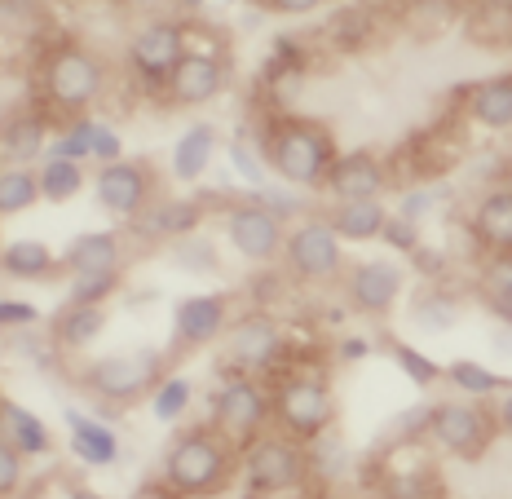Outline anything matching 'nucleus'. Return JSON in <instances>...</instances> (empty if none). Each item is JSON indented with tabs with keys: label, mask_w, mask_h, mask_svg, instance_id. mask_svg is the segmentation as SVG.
Wrapping results in <instances>:
<instances>
[{
	"label": "nucleus",
	"mask_w": 512,
	"mask_h": 499,
	"mask_svg": "<svg viewBox=\"0 0 512 499\" xmlns=\"http://www.w3.org/2000/svg\"><path fill=\"white\" fill-rule=\"evenodd\" d=\"M261 142V155L270 164V173L279 177L283 186H296V190H323L327 182V168L332 159L340 155L336 137L327 124L309 120V115H270L256 133Z\"/></svg>",
	"instance_id": "nucleus-1"
},
{
	"label": "nucleus",
	"mask_w": 512,
	"mask_h": 499,
	"mask_svg": "<svg viewBox=\"0 0 512 499\" xmlns=\"http://www.w3.org/2000/svg\"><path fill=\"white\" fill-rule=\"evenodd\" d=\"M239 477V447L212 424L181 429L159 460V482L181 499H212Z\"/></svg>",
	"instance_id": "nucleus-2"
},
{
	"label": "nucleus",
	"mask_w": 512,
	"mask_h": 499,
	"mask_svg": "<svg viewBox=\"0 0 512 499\" xmlns=\"http://www.w3.org/2000/svg\"><path fill=\"white\" fill-rule=\"evenodd\" d=\"M106 93V62L89 45L76 40H58L45 49L36 71V106H45L49 115L76 120V115H93V106Z\"/></svg>",
	"instance_id": "nucleus-3"
},
{
	"label": "nucleus",
	"mask_w": 512,
	"mask_h": 499,
	"mask_svg": "<svg viewBox=\"0 0 512 499\" xmlns=\"http://www.w3.org/2000/svg\"><path fill=\"white\" fill-rule=\"evenodd\" d=\"M168 376V354L164 349H115V354H102L93 363H84L80 385L98 398V416L115 420L124 407L133 402H146L151 389Z\"/></svg>",
	"instance_id": "nucleus-4"
},
{
	"label": "nucleus",
	"mask_w": 512,
	"mask_h": 499,
	"mask_svg": "<svg viewBox=\"0 0 512 499\" xmlns=\"http://www.w3.org/2000/svg\"><path fill=\"white\" fill-rule=\"evenodd\" d=\"M239 482L243 499H274L309 491V451L292 433L265 429L256 442L239 447Z\"/></svg>",
	"instance_id": "nucleus-5"
},
{
	"label": "nucleus",
	"mask_w": 512,
	"mask_h": 499,
	"mask_svg": "<svg viewBox=\"0 0 512 499\" xmlns=\"http://www.w3.org/2000/svg\"><path fill=\"white\" fill-rule=\"evenodd\" d=\"M270 402H274V424L292 438H318L336 424V394L332 380L318 367H287L270 380Z\"/></svg>",
	"instance_id": "nucleus-6"
},
{
	"label": "nucleus",
	"mask_w": 512,
	"mask_h": 499,
	"mask_svg": "<svg viewBox=\"0 0 512 499\" xmlns=\"http://www.w3.org/2000/svg\"><path fill=\"white\" fill-rule=\"evenodd\" d=\"M221 345H226V363H217V371H243V376L274 380L287 367H301L292 336L279 327V318L265 310L234 318L230 332L221 336Z\"/></svg>",
	"instance_id": "nucleus-7"
},
{
	"label": "nucleus",
	"mask_w": 512,
	"mask_h": 499,
	"mask_svg": "<svg viewBox=\"0 0 512 499\" xmlns=\"http://www.w3.org/2000/svg\"><path fill=\"white\" fill-rule=\"evenodd\" d=\"M208 424L226 433L234 447H248L274 424L270 380L243 376V371H217V389L208 398Z\"/></svg>",
	"instance_id": "nucleus-8"
},
{
	"label": "nucleus",
	"mask_w": 512,
	"mask_h": 499,
	"mask_svg": "<svg viewBox=\"0 0 512 499\" xmlns=\"http://www.w3.org/2000/svg\"><path fill=\"white\" fill-rule=\"evenodd\" d=\"M181 58H186V23L181 18L155 14L128 36V76L146 98H168V80H173Z\"/></svg>",
	"instance_id": "nucleus-9"
},
{
	"label": "nucleus",
	"mask_w": 512,
	"mask_h": 499,
	"mask_svg": "<svg viewBox=\"0 0 512 499\" xmlns=\"http://www.w3.org/2000/svg\"><path fill=\"white\" fill-rule=\"evenodd\" d=\"M424 438L442 455H451V460H482L490 451V442L499 438L495 407L477 402V398L429 402V433H424Z\"/></svg>",
	"instance_id": "nucleus-10"
},
{
	"label": "nucleus",
	"mask_w": 512,
	"mask_h": 499,
	"mask_svg": "<svg viewBox=\"0 0 512 499\" xmlns=\"http://www.w3.org/2000/svg\"><path fill=\"white\" fill-rule=\"evenodd\" d=\"M279 265H283L287 279L314 283V288L336 283L340 274L349 270V265H345V243L336 239V230L327 226L323 212H309V217H301V221H292V226H287Z\"/></svg>",
	"instance_id": "nucleus-11"
},
{
	"label": "nucleus",
	"mask_w": 512,
	"mask_h": 499,
	"mask_svg": "<svg viewBox=\"0 0 512 499\" xmlns=\"http://www.w3.org/2000/svg\"><path fill=\"white\" fill-rule=\"evenodd\" d=\"M221 235L243 261L252 265H274L283 257V239H287V221H279L265 204H256L252 195L230 199L221 208Z\"/></svg>",
	"instance_id": "nucleus-12"
},
{
	"label": "nucleus",
	"mask_w": 512,
	"mask_h": 499,
	"mask_svg": "<svg viewBox=\"0 0 512 499\" xmlns=\"http://www.w3.org/2000/svg\"><path fill=\"white\" fill-rule=\"evenodd\" d=\"M411 288V270L407 261H393V257H367L354 261L345 270V301L354 314L367 318H384L398 310V301Z\"/></svg>",
	"instance_id": "nucleus-13"
},
{
	"label": "nucleus",
	"mask_w": 512,
	"mask_h": 499,
	"mask_svg": "<svg viewBox=\"0 0 512 499\" xmlns=\"http://www.w3.org/2000/svg\"><path fill=\"white\" fill-rule=\"evenodd\" d=\"M89 186H93V195H98V204L120 221H133L137 212L159 195L155 168L142 164V159H115V164H102Z\"/></svg>",
	"instance_id": "nucleus-14"
},
{
	"label": "nucleus",
	"mask_w": 512,
	"mask_h": 499,
	"mask_svg": "<svg viewBox=\"0 0 512 499\" xmlns=\"http://www.w3.org/2000/svg\"><path fill=\"white\" fill-rule=\"evenodd\" d=\"M234 310L226 292H190L173 305V341L181 349H208L230 332Z\"/></svg>",
	"instance_id": "nucleus-15"
},
{
	"label": "nucleus",
	"mask_w": 512,
	"mask_h": 499,
	"mask_svg": "<svg viewBox=\"0 0 512 499\" xmlns=\"http://www.w3.org/2000/svg\"><path fill=\"white\" fill-rule=\"evenodd\" d=\"M230 84V62L217 49L186 45V58L177 62L173 80H168V102L173 106H208L226 93Z\"/></svg>",
	"instance_id": "nucleus-16"
},
{
	"label": "nucleus",
	"mask_w": 512,
	"mask_h": 499,
	"mask_svg": "<svg viewBox=\"0 0 512 499\" xmlns=\"http://www.w3.org/2000/svg\"><path fill=\"white\" fill-rule=\"evenodd\" d=\"M204 204L199 199H168V195H155L151 204L137 212L133 221H124V230L142 243H159V239H186V235H199L204 226Z\"/></svg>",
	"instance_id": "nucleus-17"
},
{
	"label": "nucleus",
	"mask_w": 512,
	"mask_h": 499,
	"mask_svg": "<svg viewBox=\"0 0 512 499\" xmlns=\"http://www.w3.org/2000/svg\"><path fill=\"white\" fill-rule=\"evenodd\" d=\"M393 186L389 168H384L380 155L371 151H340L327 168L323 195L332 199H384V190Z\"/></svg>",
	"instance_id": "nucleus-18"
},
{
	"label": "nucleus",
	"mask_w": 512,
	"mask_h": 499,
	"mask_svg": "<svg viewBox=\"0 0 512 499\" xmlns=\"http://www.w3.org/2000/svg\"><path fill=\"white\" fill-rule=\"evenodd\" d=\"M49 129H53V115L45 106H18L0 120V164H40L49 146Z\"/></svg>",
	"instance_id": "nucleus-19"
},
{
	"label": "nucleus",
	"mask_w": 512,
	"mask_h": 499,
	"mask_svg": "<svg viewBox=\"0 0 512 499\" xmlns=\"http://www.w3.org/2000/svg\"><path fill=\"white\" fill-rule=\"evenodd\" d=\"M62 416H67V433H71V455H76L84 469H111V464H120L124 442L111 420L89 416L80 407H67Z\"/></svg>",
	"instance_id": "nucleus-20"
},
{
	"label": "nucleus",
	"mask_w": 512,
	"mask_h": 499,
	"mask_svg": "<svg viewBox=\"0 0 512 499\" xmlns=\"http://www.w3.org/2000/svg\"><path fill=\"white\" fill-rule=\"evenodd\" d=\"M468 235L477 239L482 257H490V252H512V190L504 182L477 195L473 212H468Z\"/></svg>",
	"instance_id": "nucleus-21"
},
{
	"label": "nucleus",
	"mask_w": 512,
	"mask_h": 499,
	"mask_svg": "<svg viewBox=\"0 0 512 499\" xmlns=\"http://www.w3.org/2000/svg\"><path fill=\"white\" fill-rule=\"evenodd\" d=\"M460 115L486 133H512V76H486L460 89Z\"/></svg>",
	"instance_id": "nucleus-22"
},
{
	"label": "nucleus",
	"mask_w": 512,
	"mask_h": 499,
	"mask_svg": "<svg viewBox=\"0 0 512 499\" xmlns=\"http://www.w3.org/2000/svg\"><path fill=\"white\" fill-rule=\"evenodd\" d=\"M389 212L393 208L384 199H332L323 208V217L336 230L340 243H380Z\"/></svg>",
	"instance_id": "nucleus-23"
},
{
	"label": "nucleus",
	"mask_w": 512,
	"mask_h": 499,
	"mask_svg": "<svg viewBox=\"0 0 512 499\" xmlns=\"http://www.w3.org/2000/svg\"><path fill=\"white\" fill-rule=\"evenodd\" d=\"M71 274H120L124 270V235L120 230H84L62 252Z\"/></svg>",
	"instance_id": "nucleus-24"
},
{
	"label": "nucleus",
	"mask_w": 512,
	"mask_h": 499,
	"mask_svg": "<svg viewBox=\"0 0 512 499\" xmlns=\"http://www.w3.org/2000/svg\"><path fill=\"white\" fill-rule=\"evenodd\" d=\"M106 332V305H76L67 301L58 314L49 318V336L62 354H84L93 341Z\"/></svg>",
	"instance_id": "nucleus-25"
},
{
	"label": "nucleus",
	"mask_w": 512,
	"mask_h": 499,
	"mask_svg": "<svg viewBox=\"0 0 512 499\" xmlns=\"http://www.w3.org/2000/svg\"><path fill=\"white\" fill-rule=\"evenodd\" d=\"M217 146H221L217 124H208V120L186 124V133H181L173 146V177L181 186L204 182V173L212 168V159H217Z\"/></svg>",
	"instance_id": "nucleus-26"
},
{
	"label": "nucleus",
	"mask_w": 512,
	"mask_h": 499,
	"mask_svg": "<svg viewBox=\"0 0 512 499\" xmlns=\"http://www.w3.org/2000/svg\"><path fill=\"white\" fill-rule=\"evenodd\" d=\"M0 438L14 451H23L27 460H40V455L53 451L49 424L40 420L36 411H27L23 402H9V398H0Z\"/></svg>",
	"instance_id": "nucleus-27"
},
{
	"label": "nucleus",
	"mask_w": 512,
	"mask_h": 499,
	"mask_svg": "<svg viewBox=\"0 0 512 499\" xmlns=\"http://www.w3.org/2000/svg\"><path fill=\"white\" fill-rule=\"evenodd\" d=\"M380 31V18H376V5H340L323 27V40L327 49L336 53H362L376 40Z\"/></svg>",
	"instance_id": "nucleus-28"
},
{
	"label": "nucleus",
	"mask_w": 512,
	"mask_h": 499,
	"mask_svg": "<svg viewBox=\"0 0 512 499\" xmlns=\"http://www.w3.org/2000/svg\"><path fill=\"white\" fill-rule=\"evenodd\" d=\"M460 292H451L446 283H424L420 292L411 296V323L420 327V332H451L455 323H460Z\"/></svg>",
	"instance_id": "nucleus-29"
},
{
	"label": "nucleus",
	"mask_w": 512,
	"mask_h": 499,
	"mask_svg": "<svg viewBox=\"0 0 512 499\" xmlns=\"http://www.w3.org/2000/svg\"><path fill=\"white\" fill-rule=\"evenodd\" d=\"M305 451H309V482H318V486H332L340 482V477H349L354 473V455H349V447H345V438L336 433V424L327 433H318V438H309L305 442Z\"/></svg>",
	"instance_id": "nucleus-30"
},
{
	"label": "nucleus",
	"mask_w": 512,
	"mask_h": 499,
	"mask_svg": "<svg viewBox=\"0 0 512 499\" xmlns=\"http://www.w3.org/2000/svg\"><path fill=\"white\" fill-rule=\"evenodd\" d=\"M477 301L495 323H512V252H490L477 270Z\"/></svg>",
	"instance_id": "nucleus-31"
},
{
	"label": "nucleus",
	"mask_w": 512,
	"mask_h": 499,
	"mask_svg": "<svg viewBox=\"0 0 512 499\" xmlns=\"http://www.w3.org/2000/svg\"><path fill=\"white\" fill-rule=\"evenodd\" d=\"M442 380H446V385H451L460 398H477V402L499 398V394H504V389L512 385L504 371L477 363V358H455L451 367H442Z\"/></svg>",
	"instance_id": "nucleus-32"
},
{
	"label": "nucleus",
	"mask_w": 512,
	"mask_h": 499,
	"mask_svg": "<svg viewBox=\"0 0 512 499\" xmlns=\"http://www.w3.org/2000/svg\"><path fill=\"white\" fill-rule=\"evenodd\" d=\"M190 407H195V380L181 376V371H168V376L151 389V398H146V411H151V420L164 424V429H173V424L186 420Z\"/></svg>",
	"instance_id": "nucleus-33"
},
{
	"label": "nucleus",
	"mask_w": 512,
	"mask_h": 499,
	"mask_svg": "<svg viewBox=\"0 0 512 499\" xmlns=\"http://www.w3.org/2000/svg\"><path fill=\"white\" fill-rule=\"evenodd\" d=\"M58 265L62 261L53 257V248L45 239H9L5 248H0V270H5L9 279H49Z\"/></svg>",
	"instance_id": "nucleus-34"
},
{
	"label": "nucleus",
	"mask_w": 512,
	"mask_h": 499,
	"mask_svg": "<svg viewBox=\"0 0 512 499\" xmlns=\"http://www.w3.org/2000/svg\"><path fill=\"white\" fill-rule=\"evenodd\" d=\"M36 177H40V199L45 204H67V199H76L93 182L89 164H76V159H40Z\"/></svg>",
	"instance_id": "nucleus-35"
},
{
	"label": "nucleus",
	"mask_w": 512,
	"mask_h": 499,
	"mask_svg": "<svg viewBox=\"0 0 512 499\" xmlns=\"http://www.w3.org/2000/svg\"><path fill=\"white\" fill-rule=\"evenodd\" d=\"M40 204V177L36 168L0 164V217H18Z\"/></svg>",
	"instance_id": "nucleus-36"
},
{
	"label": "nucleus",
	"mask_w": 512,
	"mask_h": 499,
	"mask_svg": "<svg viewBox=\"0 0 512 499\" xmlns=\"http://www.w3.org/2000/svg\"><path fill=\"white\" fill-rule=\"evenodd\" d=\"M384 354L393 358V367H398L415 389L442 385V363H437V358H429L424 349H415L411 341H398V336H389V341H384Z\"/></svg>",
	"instance_id": "nucleus-37"
},
{
	"label": "nucleus",
	"mask_w": 512,
	"mask_h": 499,
	"mask_svg": "<svg viewBox=\"0 0 512 499\" xmlns=\"http://www.w3.org/2000/svg\"><path fill=\"white\" fill-rule=\"evenodd\" d=\"M248 195L256 199V204H265L274 212L279 221H301V217H309V199H305V190H296V186H283V182H265V186H256V190H248Z\"/></svg>",
	"instance_id": "nucleus-38"
},
{
	"label": "nucleus",
	"mask_w": 512,
	"mask_h": 499,
	"mask_svg": "<svg viewBox=\"0 0 512 499\" xmlns=\"http://www.w3.org/2000/svg\"><path fill=\"white\" fill-rule=\"evenodd\" d=\"M442 204H451V190L437 186V182H420V186L402 190L398 204H393V212H398V217H407V221H415V226H424V221H429Z\"/></svg>",
	"instance_id": "nucleus-39"
},
{
	"label": "nucleus",
	"mask_w": 512,
	"mask_h": 499,
	"mask_svg": "<svg viewBox=\"0 0 512 499\" xmlns=\"http://www.w3.org/2000/svg\"><path fill=\"white\" fill-rule=\"evenodd\" d=\"M226 151H230L234 173H239V177H243V182H248L252 190L270 182V164H265V155H261V142H252V137H234V142L226 146Z\"/></svg>",
	"instance_id": "nucleus-40"
},
{
	"label": "nucleus",
	"mask_w": 512,
	"mask_h": 499,
	"mask_svg": "<svg viewBox=\"0 0 512 499\" xmlns=\"http://www.w3.org/2000/svg\"><path fill=\"white\" fill-rule=\"evenodd\" d=\"M115 292H120V274H71L67 301H76V305H106Z\"/></svg>",
	"instance_id": "nucleus-41"
},
{
	"label": "nucleus",
	"mask_w": 512,
	"mask_h": 499,
	"mask_svg": "<svg viewBox=\"0 0 512 499\" xmlns=\"http://www.w3.org/2000/svg\"><path fill=\"white\" fill-rule=\"evenodd\" d=\"M173 261L186 274H212L217 270V248H212L204 235H186V239L173 243Z\"/></svg>",
	"instance_id": "nucleus-42"
},
{
	"label": "nucleus",
	"mask_w": 512,
	"mask_h": 499,
	"mask_svg": "<svg viewBox=\"0 0 512 499\" xmlns=\"http://www.w3.org/2000/svg\"><path fill=\"white\" fill-rule=\"evenodd\" d=\"M380 243H389V252H398V257L407 261L411 252L424 243V226H415V221L398 217V212H389V221H384V235H380Z\"/></svg>",
	"instance_id": "nucleus-43"
},
{
	"label": "nucleus",
	"mask_w": 512,
	"mask_h": 499,
	"mask_svg": "<svg viewBox=\"0 0 512 499\" xmlns=\"http://www.w3.org/2000/svg\"><path fill=\"white\" fill-rule=\"evenodd\" d=\"M23 482H27V455L0 438V499H14L23 491Z\"/></svg>",
	"instance_id": "nucleus-44"
},
{
	"label": "nucleus",
	"mask_w": 512,
	"mask_h": 499,
	"mask_svg": "<svg viewBox=\"0 0 512 499\" xmlns=\"http://www.w3.org/2000/svg\"><path fill=\"white\" fill-rule=\"evenodd\" d=\"M18 327H40V310L18 296H0V332H18Z\"/></svg>",
	"instance_id": "nucleus-45"
},
{
	"label": "nucleus",
	"mask_w": 512,
	"mask_h": 499,
	"mask_svg": "<svg viewBox=\"0 0 512 499\" xmlns=\"http://www.w3.org/2000/svg\"><path fill=\"white\" fill-rule=\"evenodd\" d=\"M115 159H124V137L120 129H111L106 120H98V133H93V164H115Z\"/></svg>",
	"instance_id": "nucleus-46"
},
{
	"label": "nucleus",
	"mask_w": 512,
	"mask_h": 499,
	"mask_svg": "<svg viewBox=\"0 0 512 499\" xmlns=\"http://www.w3.org/2000/svg\"><path fill=\"white\" fill-rule=\"evenodd\" d=\"M376 354V341L371 336H345V341L336 345V363H362V358Z\"/></svg>",
	"instance_id": "nucleus-47"
},
{
	"label": "nucleus",
	"mask_w": 512,
	"mask_h": 499,
	"mask_svg": "<svg viewBox=\"0 0 512 499\" xmlns=\"http://www.w3.org/2000/svg\"><path fill=\"white\" fill-rule=\"evenodd\" d=\"M261 5L274 9V14H287V18H305V14H318L327 0H261Z\"/></svg>",
	"instance_id": "nucleus-48"
},
{
	"label": "nucleus",
	"mask_w": 512,
	"mask_h": 499,
	"mask_svg": "<svg viewBox=\"0 0 512 499\" xmlns=\"http://www.w3.org/2000/svg\"><path fill=\"white\" fill-rule=\"evenodd\" d=\"M490 407H495V424H499V433H504V438H512V385H508L499 398H490Z\"/></svg>",
	"instance_id": "nucleus-49"
},
{
	"label": "nucleus",
	"mask_w": 512,
	"mask_h": 499,
	"mask_svg": "<svg viewBox=\"0 0 512 499\" xmlns=\"http://www.w3.org/2000/svg\"><path fill=\"white\" fill-rule=\"evenodd\" d=\"M124 9H133V14H146V18H155V14H164V9H173V0H120Z\"/></svg>",
	"instance_id": "nucleus-50"
},
{
	"label": "nucleus",
	"mask_w": 512,
	"mask_h": 499,
	"mask_svg": "<svg viewBox=\"0 0 512 499\" xmlns=\"http://www.w3.org/2000/svg\"><path fill=\"white\" fill-rule=\"evenodd\" d=\"M128 499H181V495H177V491H168L164 482H146V486H137V491L128 495Z\"/></svg>",
	"instance_id": "nucleus-51"
},
{
	"label": "nucleus",
	"mask_w": 512,
	"mask_h": 499,
	"mask_svg": "<svg viewBox=\"0 0 512 499\" xmlns=\"http://www.w3.org/2000/svg\"><path fill=\"white\" fill-rule=\"evenodd\" d=\"M490 345H495L504 358H512V323H499L495 336H490Z\"/></svg>",
	"instance_id": "nucleus-52"
},
{
	"label": "nucleus",
	"mask_w": 512,
	"mask_h": 499,
	"mask_svg": "<svg viewBox=\"0 0 512 499\" xmlns=\"http://www.w3.org/2000/svg\"><path fill=\"white\" fill-rule=\"evenodd\" d=\"M204 5H208V0H173V9H181L186 18H190V14H199Z\"/></svg>",
	"instance_id": "nucleus-53"
},
{
	"label": "nucleus",
	"mask_w": 512,
	"mask_h": 499,
	"mask_svg": "<svg viewBox=\"0 0 512 499\" xmlns=\"http://www.w3.org/2000/svg\"><path fill=\"white\" fill-rule=\"evenodd\" d=\"M67 499H102L98 491H89V486H71V495Z\"/></svg>",
	"instance_id": "nucleus-54"
},
{
	"label": "nucleus",
	"mask_w": 512,
	"mask_h": 499,
	"mask_svg": "<svg viewBox=\"0 0 512 499\" xmlns=\"http://www.w3.org/2000/svg\"><path fill=\"white\" fill-rule=\"evenodd\" d=\"M504 186L512 190V159H508V164H504Z\"/></svg>",
	"instance_id": "nucleus-55"
},
{
	"label": "nucleus",
	"mask_w": 512,
	"mask_h": 499,
	"mask_svg": "<svg viewBox=\"0 0 512 499\" xmlns=\"http://www.w3.org/2000/svg\"><path fill=\"white\" fill-rule=\"evenodd\" d=\"M0 248H5V230H0Z\"/></svg>",
	"instance_id": "nucleus-56"
},
{
	"label": "nucleus",
	"mask_w": 512,
	"mask_h": 499,
	"mask_svg": "<svg viewBox=\"0 0 512 499\" xmlns=\"http://www.w3.org/2000/svg\"><path fill=\"white\" fill-rule=\"evenodd\" d=\"M376 499H393V495H376Z\"/></svg>",
	"instance_id": "nucleus-57"
}]
</instances>
